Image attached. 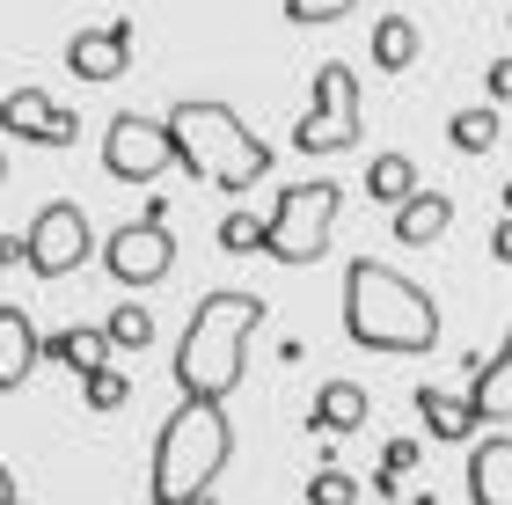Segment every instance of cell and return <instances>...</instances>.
Listing matches in <instances>:
<instances>
[{"label":"cell","mask_w":512,"mask_h":505,"mask_svg":"<svg viewBox=\"0 0 512 505\" xmlns=\"http://www.w3.org/2000/svg\"><path fill=\"white\" fill-rule=\"evenodd\" d=\"M264 293H235V286H220V293H205V301L191 308V323H183L176 337V359H169V374L183 396H198V403H227L242 388V366H249V337L264 330Z\"/></svg>","instance_id":"cell-1"},{"label":"cell","mask_w":512,"mask_h":505,"mask_svg":"<svg viewBox=\"0 0 512 505\" xmlns=\"http://www.w3.org/2000/svg\"><path fill=\"white\" fill-rule=\"evenodd\" d=\"M344 337L359 352H395V359L432 352L439 344V301L410 271H395L381 257H359V264H344Z\"/></svg>","instance_id":"cell-2"},{"label":"cell","mask_w":512,"mask_h":505,"mask_svg":"<svg viewBox=\"0 0 512 505\" xmlns=\"http://www.w3.org/2000/svg\"><path fill=\"white\" fill-rule=\"evenodd\" d=\"M169 147H176V169H191L198 183H213V191H256V183L271 176V147L249 132V118L235 103H213V96H183L169 118Z\"/></svg>","instance_id":"cell-3"},{"label":"cell","mask_w":512,"mask_h":505,"mask_svg":"<svg viewBox=\"0 0 512 505\" xmlns=\"http://www.w3.org/2000/svg\"><path fill=\"white\" fill-rule=\"evenodd\" d=\"M227 454H235V425H227V410L183 396V410L161 425V440H154L147 498H154V505H191V498H205V491L220 484Z\"/></svg>","instance_id":"cell-4"},{"label":"cell","mask_w":512,"mask_h":505,"mask_svg":"<svg viewBox=\"0 0 512 505\" xmlns=\"http://www.w3.org/2000/svg\"><path fill=\"white\" fill-rule=\"evenodd\" d=\"M337 213H344V191L330 176H308V183H286L278 191V205H271V220H264V257H278V264H315L322 249H330V235H337Z\"/></svg>","instance_id":"cell-5"},{"label":"cell","mask_w":512,"mask_h":505,"mask_svg":"<svg viewBox=\"0 0 512 505\" xmlns=\"http://www.w3.org/2000/svg\"><path fill=\"white\" fill-rule=\"evenodd\" d=\"M359 132H366V118H359V81H352V66H344V59H322V66H315V96H308V110L293 118V147H300V154H344V147H359Z\"/></svg>","instance_id":"cell-6"},{"label":"cell","mask_w":512,"mask_h":505,"mask_svg":"<svg viewBox=\"0 0 512 505\" xmlns=\"http://www.w3.org/2000/svg\"><path fill=\"white\" fill-rule=\"evenodd\" d=\"M96 257V227H88V213L74 198H52L44 213L30 220V235H22V264L37 271V279H74V271Z\"/></svg>","instance_id":"cell-7"},{"label":"cell","mask_w":512,"mask_h":505,"mask_svg":"<svg viewBox=\"0 0 512 505\" xmlns=\"http://www.w3.org/2000/svg\"><path fill=\"white\" fill-rule=\"evenodd\" d=\"M103 271L118 279L125 293H147L161 286L176 271V235H169V220H125V227H110L103 235Z\"/></svg>","instance_id":"cell-8"},{"label":"cell","mask_w":512,"mask_h":505,"mask_svg":"<svg viewBox=\"0 0 512 505\" xmlns=\"http://www.w3.org/2000/svg\"><path fill=\"white\" fill-rule=\"evenodd\" d=\"M169 169H176L169 125L118 110V118H110V132H103V176H110V183H161Z\"/></svg>","instance_id":"cell-9"},{"label":"cell","mask_w":512,"mask_h":505,"mask_svg":"<svg viewBox=\"0 0 512 505\" xmlns=\"http://www.w3.org/2000/svg\"><path fill=\"white\" fill-rule=\"evenodd\" d=\"M0 132L22 140V147H52L59 154V147L81 140V118L59 96H44V88H8V96H0Z\"/></svg>","instance_id":"cell-10"},{"label":"cell","mask_w":512,"mask_h":505,"mask_svg":"<svg viewBox=\"0 0 512 505\" xmlns=\"http://www.w3.org/2000/svg\"><path fill=\"white\" fill-rule=\"evenodd\" d=\"M66 66H74V81H118L132 66V22H103V30H74L66 37Z\"/></svg>","instance_id":"cell-11"},{"label":"cell","mask_w":512,"mask_h":505,"mask_svg":"<svg viewBox=\"0 0 512 505\" xmlns=\"http://www.w3.org/2000/svg\"><path fill=\"white\" fill-rule=\"evenodd\" d=\"M44 366V330L30 323V308H0V396H15L22 381H30Z\"/></svg>","instance_id":"cell-12"},{"label":"cell","mask_w":512,"mask_h":505,"mask_svg":"<svg viewBox=\"0 0 512 505\" xmlns=\"http://www.w3.org/2000/svg\"><path fill=\"white\" fill-rule=\"evenodd\" d=\"M366 410H374V396H366L359 381H322L315 388V410H308V432H322V440L366 432Z\"/></svg>","instance_id":"cell-13"},{"label":"cell","mask_w":512,"mask_h":505,"mask_svg":"<svg viewBox=\"0 0 512 505\" xmlns=\"http://www.w3.org/2000/svg\"><path fill=\"white\" fill-rule=\"evenodd\" d=\"M469 410H476V425H512V330H505V344L491 359H476Z\"/></svg>","instance_id":"cell-14"},{"label":"cell","mask_w":512,"mask_h":505,"mask_svg":"<svg viewBox=\"0 0 512 505\" xmlns=\"http://www.w3.org/2000/svg\"><path fill=\"white\" fill-rule=\"evenodd\" d=\"M461 484H469V505H512V432L469 447V469H461Z\"/></svg>","instance_id":"cell-15"},{"label":"cell","mask_w":512,"mask_h":505,"mask_svg":"<svg viewBox=\"0 0 512 505\" xmlns=\"http://www.w3.org/2000/svg\"><path fill=\"white\" fill-rule=\"evenodd\" d=\"M447 227H454V198L447 191H410L403 205H395V242L403 249H432Z\"/></svg>","instance_id":"cell-16"},{"label":"cell","mask_w":512,"mask_h":505,"mask_svg":"<svg viewBox=\"0 0 512 505\" xmlns=\"http://www.w3.org/2000/svg\"><path fill=\"white\" fill-rule=\"evenodd\" d=\"M417 410H425V440H439V447H469V440H476V410H469V396L417 388Z\"/></svg>","instance_id":"cell-17"},{"label":"cell","mask_w":512,"mask_h":505,"mask_svg":"<svg viewBox=\"0 0 512 505\" xmlns=\"http://www.w3.org/2000/svg\"><path fill=\"white\" fill-rule=\"evenodd\" d=\"M366 59H374L381 74H410V66L425 59L417 22H410V15H381V22H374V44H366Z\"/></svg>","instance_id":"cell-18"},{"label":"cell","mask_w":512,"mask_h":505,"mask_svg":"<svg viewBox=\"0 0 512 505\" xmlns=\"http://www.w3.org/2000/svg\"><path fill=\"white\" fill-rule=\"evenodd\" d=\"M410 191H425V169H417L410 162V154H374V162H366V198H374V205H403Z\"/></svg>","instance_id":"cell-19"},{"label":"cell","mask_w":512,"mask_h":505,"mask_svg":"<svg viewBox=\"0 0 512 505\" xmlns=\"http://www.w3.org/2000/svg\"><path fill=\"white\" fill-rule=\"evenodd\" d=\"M44 359H59L66 374H96V366H110V337L103 330H52L44 337Z\"/></svg>","instance_id":"cell-20"},{"label":"cell","mask_w":512,"mask_h":505,"mask_svg":"<svg viewBox=\"0 0 512 505\" xmlns=\"http://www.w3.org/2000/svg\"><path fill=\"white\" fill-rule=\"evenodd\" d=\"M103 337H110V352H147L154 344V308L147 301H118L103 315Z\"/></svg>","instance_id":"cell-21"},{"label":"cell","mask_w":512,"mask_h":505,"mask_svg":"<svg viewBox=\"0 0 512 505\" xmlns=\"http://www.w3.org/2000/svg\"><path fill=\"white\" fill-rule=\"evenodd\" d=\"M447 140H454V154H491L498 147V110H454L447 118Z\"/></svg>","instance_id":"cell-22"},{"label":"cell","mask_w":512,"mask_h":505,"mask_svg":"<svg viewBox=\"0 0 512 505\" xmlns=\"http://www.w3.org/2000/svg\"><path fill=\"white\" fill-rule=\"evenodd\" d=\"M81 403H88V410H125V403H132V374H118V366L81 374Z\"/></svg>","instance_id":"cell-23"},{"label":"cell","mask_w":512,"mask_h":505,"mask_svg":"<svg viewBox=\"0 0 512 505\" xmlns=\"http://www.w3.org/2000/svg\"><path fill=\"white\" fill-rule=\"evenodd\" d=\"M308 505H359V476H344V469L322 462V469L308 476Z\"/></svg>","instance_id":"cell-24"},{"label":"cell","mask_w":512,"mask_h":505,"mask_svg":"<svg viewBox=\"0 0 512 505\" xmlns=\"http://www.w3.org/2000/svg\"><path fill=\"white\" fill-rule=\"evenodd\" d=\"M220 249L227 257H256V249H264V220L256 213H227L220 220Z\"/></svg>","instance_id":"cell-25"},{"label":"cell","mask_w":512,"mask_h":505,"mask_svg":"<svg viewBox=\"0 0 512 505\" xmlns=\"http://www.w3.org/2000/svg\"><path fill=\"white\" fill-rule=\"evenodd\" d=\"M359 0H286V22H300V30H322V22H344Z\"/></svg>","instance_id":"cell-26"},{"label":"cell","mask_w":512,"mask_h":505,"mask_svg":"<svg viewBox=\"0 0 512 505\" xmlns=\"http://www.w3.org/2000/svg\"><path fill=\"white\" fill-rule=\"evenodd\" d=\"M417 462H425V440H388V454H381V469H388V476H410Z\"/></svg>","instance_id":"cell-27"},{"label":"cell","mask_w":512,"mask_h":505,"mask_svg":"<svg viewBox=\"0 0 512 505\" xmlns=\"http://www.w3.org/2000/svg\"><path fill=\"white\" fill-rule=\"evenodd\" d=\"M483 88H491V103H512V59H491V74H483Z\"/></svg>","instance_id":"cell-28"},{"label":"cell","mask_w":512,"mask_h":505,"mask_svg":"<svg viewBox=\"0 0 512 505\" xmlns=\"http://www.w3.org/2000/svg\"><path fill=\"white\" fill-rule=\"evenodd\" d=\"M491 257H498V264H505V271H512V213H505V220H498V227H491Z\"/></svg>","instance_id":"cell-29"},{"label":"cell","mask_w":512,"mask_h":505,"mask_svg":"<svg viewBox=\"0 0 512 505\" xmlns=\"http://www.w3.org/2000/svg\"><path fill=\"white\" fill-rule=\"evenodd\" d=\"M0 505H15V469L0 462Z\"/></svg>","instance_id":"cell-30"},{"label":"cell","mask_w":512,"mask_h":505,"mask_svg":"<svg viewBox=\"0 0 512 505\" xmlns=\"http://www.w3.org/2000/svg\"><path fill=\"white\" fill-rule=\"evenodd\" d=\"M505 213H512V183H505Z\"/></svg>","instance_id":"cell-31"},{"label":"cell","mask_w":512,"mask_h":505,"mask_svg":"<svg viewBox=\"0 0 512 505\" xmlns=\"http://www.w3.org/2000/svg\"><path fill=\"white\" fill-rule=\"evenodd\" d=\"M15 505H30V498H15Z\"/></svg>","instance_id":"cell-32"}]
</instances>
